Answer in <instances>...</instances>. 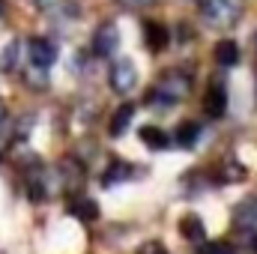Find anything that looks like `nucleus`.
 Listing matches in <instances>:
<instances>
[{
    "mask_svg": "<svg viewBox=\"0 0 257 254\" xmlns=\"http://www.w3.org/2000/svg\"><path fill=\"white\" fill-rule=\"evenodd\" d=\"M189 87H192V81H189V75L186 72H165L162 75V81L147 93V105H153V108H174L180 99H186V93H189Z\"/></svg>",
    "mask_w": 257,
    "mask_h": 254,
    "instance_id": "f257e3e1",
    "label": "nucleus"
},
{
    "mask_svg": "<svg viewBox=\"0 0 257 254\" xmlns=\"http://www.w3.org/2000/svg\"><path fill=\"white\" fill-rule=\"evenodd\" d=\"M245 0H200V15L212 27H230L242 18Z\"/></svg>",
    "mask_w": 257,
    "mask_h": 254,
    "instance_id": "f03ea898",
    "label": "nucleus"
},
{
    "mask_svg": "<svg viewBox=\"0 0 257 254\" xmlns=\"http://www.w3.org/2000/svg\"><path fill=\"white\" fill-rule=\"evenodd\" d=\"M111 87H114V93H120V96H126L135 90V84H138V69L132 60H117V63L111 66Z\"/></svg>",
    "mask_w": 257,
    "mask_h": 254,
    "instance_id": "7ed1b4c3",
    "label": "nucleus"
},
{
    "mask_svg": "<svg viewBox=\"0 0 257 254\" xmlns=\"http://www.w3.org/2000/svg\"><path fill=\"white\" fill-rule=\"evenodd\" d=\"M27 57L36 69H48V66L57 60V45L51 39H42V36H33L27 42Z\"/></svg>",
    "mask_w": 257,
    "mask_h": 254,
    "instance_id": "20e7f679",
    "label": "nucleus"
},
{
    "mask_svg": "<svg viewBox=\"0 0 257 254\" xmlns=\"http://www.w3.org/2000/svg\"><path fill=\"white\" fill-rule=\"evenodd\" d=\"M117 45H120L117 27H114V24H102V27L96 30V36H93V54H96V57H111V54L117 51Z\"/></svg>",
    "mask_w": 257,
    "mask_h": 254,
    "instance_id": "39448f33",
    "label": "nucleus"
},
{
    "mask_svg": "<svg viewBox=\"0 0 257 254\" xmlns=\"http://www.w3.org/2000/svg\"><path fill=\"white\" fill-rule=\"evenodd\" d=\"M203 111H206V117H212V120L224 117V111H227V93H224L221 84H212V87L206 90V96H203Z\"/></svg>",
    "mask_w": 257,
    "mask_h": 254,
    "instance_id": "423d86ee",
    "label": "nucleus"
},
{
    "mask_svg": "<svg viewBox=\"0 0 257 254\" xmlns=\"http://www.w3.org/2000/svg\"><path fill=\"white\" fill-rule=\"evenodd\" d=\"M144 42H147L150 51H165L168 42H171V33H168L165 24H159V21H147V24H144Z\"/></svg>",
    "mask_w": 257,
    "mask_h": 254,
    "instance_id": "0eeeda50",
    "label": "nucleus"
},
{
    "mask_svg": "<svg viewBox=\"0 0 257 254\" xmlns=\"http://www.w3.org/2000/svg\"><path fill=\"white\" fill-rule=\"evenodd\" d=\"M69 215H75L81 221H96L99 218V203L87 194H78V197L69 200Z\"/></svg>",
    "mask_w": 257,
    "mask_h": 254,
    "instance_id": "6e6552de",
    "label": "nucleus"
},
{
    "mask_svg": "<svg viewBox=\"0 0 257 254\" xmlns=\"http://www.w3.org/2000/svg\"><path fill=\"white\" fill-rule=\"evenodd\" d=\"M132 117H135V105L132 102H126V105H120L117 108V114L111 117V126H108V132L114 135V138H120L123 132L128 129V123H132Z\"/></svg>",
    "mask_w": 257,
    "mask_h": 254,
    "instance_id": "1a4fd4ad",
    "label": "nucleus"
},
{
    "mask_svg": "<svg viewBox=\"0 0 257 254\" xmlns=\"http://www.w3.org/2000/svg\"><path fill=\"white\" fill-rule=\"evenodd\" d=\"M141 141H144L150 150H168V147H171L168 132H162L159 126H144L141 129Z\"/></svg>",
    "mask_w": 257,
    "mask_h": 254,
    "instance_id": "9d476101",
    "label": "nucleus"
},
{
    "mask_svg": "<svg viewBox=\"0 0 257 254\" xmlns=\"http://www.w3.org/2000/svg\"><path fill=\"white\" fill-rule=\"evenodd\" d=\"M215 60H218V66H236L239 63V45L233 39H221L215 45Z\"/></svg>",
    "mask_w": 257,
    "mask_h": 254,
    "instance_id": "9b49d317",
    "label": "nucleus"
},
{
    "mask_svg": "<svg viewBox=\"0 0 257 254\" xmlns=\"http://www.w3.org/2000/svg\"><path fill=\"white\" fill-rule=\"evenodd\" d=\"M257 221V200H242L233 209V224L236 227H254Z\"/></svg>",
    "mask_w": 257,
    "mask_h": 254,
    "instance_id": "f8f14e48",
    "label": "nucleus"
},
{
    "mask_svg": "<svg viewBox=\"0 0 257 254\" xmlns=\"http://www.w3.org/2000/svg\"><path fill=\"white\" fill-rule=\"evenodd\" d=\"M180 233H183L186 239H192V242H203V239H206L203 221H200L197 215H186V218L180 221Z\"/></svg>",
    "mask_w": 257,
    "mask_h": 254,
    "instance_id": "ddd939ff",
    "label": "nucleus"
},
{
    "mask_svg": "<svg viewBox=\"0 0 257 254\" xmlns=\"http://www.w3.org/2000/svg\"><path fill=\"white\" fill-rule=\"evenodd\" d=\"M128 177H132V165H126V162H111V168H108V174L102 177V183H105V186H114V183H123Z\"/></svg>",
    "mask_w": 257,
    "mask_h": 254,
    "instance_id": "4468645a",
    "label": "nucleus"
},
{
    "mask_svg": "<svg viewBox=\"0 0 257 254\" xmlns=\"http://www.w3.org/2000/svg\"><path fill=\"white\" fill-rule=\"evenodd\" d=\"M174 138H177V144H180V147H186V150H189V147L197 144V138H200V126H197V123H183V126L177 129V135H174Z\"/></svg>",
    "mask_w": 257,
    "mask_h": 254,
    "instance_id": "2eb2a0df",
    "label": "nucleus"
},
{
    "mask_svg": "<svg viewBox=\"0 0 257 254\" xmlns=\"http://www.w3.org/2000/svg\"><path fill=\"white\" fill-rule=\"evenodd\" d=\"M18 48H21L18 42H9V48H3V54H0V69H3V72H12V69H15L18 54H21Z\"/></svg>",
    "mask_w": 257,
    "mask_h": 254,
    "instance_id": "dca6fc26",
    "label": "nucleus"
},
{
    "mask_svg": "<svg viewBox=\"0 0 257 254\" xmlns=\"http://www.w3.org/2000/svg\"><path fill=\"white\" fill-rule=\"evenodd\" d=\"M197 254H233V248L227 242H197Z\"/></svg>",
    "mask_w": 257,
    "mask_h": 254,
    "instance_id": "f3484780",
    "label": "nucleus"
},
{
    "mask_svg": "<svg viewBox=\"0 0 257 254\" xmlns=\"http://www.w3.org/2000/svg\"><path fill=\"white\" fill-rule=\"evenodd\" d=\"M138 254H168V251L162 248V242H147V245L138 248Z\"/></svg>",
    "mask_w": 257,
    "mask_h": 254,
    "instance_id": "a211bd4d",
    "label": "nucleus"
},
{
    "mask_svg": "<svg viewBox=\"0 0 257 254\" xmlns=\"http://www.w3.org/2000/svg\"><path fill=\"white\" fill-rule=\"evenodd\" d=\"M123 6H128V9H138V6H147V3H153V0H120Z\"/></svg>",
    "mask_w": 257,
    "mask_h": 254,
    "instance_id": "6ab92c4d",
    "label": "nucleus"
},
{
    "mask_svg": "<svg viewBox=\"0 0 257 254\" xmlns=\"http://www.w3.org/2000/svg\"><path fill=\"white\" fill-rule=\"evenodd\" d=\"M6 129V108H3V102H0V132Z\"/></svg>",
    "mask_w": 257,
    "mask_h": 254,
    "instance_id": "aec40b11",
    "label": "nucleus"
},
{
    "mask_svg": "<svg viewBox=\"0 0 257 254\" xmlns=\"http://www.w3.org/2000/svg\"><path fill=\"white\" fill-rule=\"evenodd\" d=\"M254 96H257V75H254Z\"/></svg>",
    "mask_w": 257,
    "mask_h": 254,
    "instance_id": "412c9836",
    "label": "nucleus"
},
{
    "mask_svg": "<svg viewBox=\"0 0 257 254\" xmlns=\"http://www.w3.org/2000/svg\"><path fill=\"white\" fill-rule=\"evenodd\" d=\"M0 15H3V0H0Z\"/></svg>",
    "mask_w": 257,
    "mask_h": 254,
    "instance_id": "4be33fe9",
    "label": "nucleus"
},
{
    "mask_svg": "<svg viewBox=\"0 0 257 254\" xmlns=\"http://www.w3.org/2000/svg\"><path fill=\"white\" fill-rule=\"evenodd\" d=\"M0 162H3V153H0Z\"/></svg>",
    "mask_w": 257,
    "mask_h": 254,
    "instance_id": "5701e85b",
    "label": "nucleus"
}]
</instances>
